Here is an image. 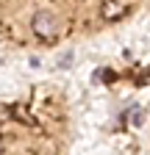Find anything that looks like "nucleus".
<instances>
[{
  "mask_svg": "<svg viewBox=\"0 0 150 155\" xmlns=\"http://www.w3.org/2000/svg\"><path fill=\"white\" fill-rule=\"evenodd\" d=\"M100 14H103V19H117V17H122V14H125V3H117V0H106L103 8H100Z\"/></svg>",
  "mask_w": 150,
  "mask_h": 155,
  "instance_id": "obj_2",
  "label": "nucleus"
},
{
  "mask_svg": "<svg viewBox=\"0 0 150 155\" xmlns=\"http://www.w3.org/2000/svg\"><path fill=\"white\" fill-rule=\"evenodd\" d=\"M31 28L33 33L42 39V42H53L59 36V19H56L50 11H36L33 19H31Z\"/></svg>",
  "mask_w": 150,
  "mask_h": 155,
  "instance_id": "obj_1",
  "label": "nucleus"
},
{
  "mask_svg": "<svg viewBox=\"0 0 150 155\" xmlns=\"http://www.w3.org/2000/svg\"><path fill=\"white\" fill-rule=\"evenodd\" d=\"M0 150H3V141H0Z\"/></svg>",
  "mask_w": 150,
  "mask_h": 155,
  "instance_id": "obj_3",
  "label": "nucleus"
}]
</instances>
